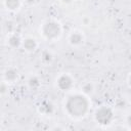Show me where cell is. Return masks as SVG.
Returning a JSON list of instances; mask_svg holds the SVG:
<instances>
[{"instance_id": "cell-3", "label": "cell", "mask_w": 131, "mask_h": 131, "mask_svg": "<svg viewBox=\"0 0 131 131\" xmlns=\"http://www.w3.org/2000/svg\"><path fill=\"white\" fill-rule=\"evenodd\" d=\"M129 81H130V85H131V77H130V80Z\"/></svg>"}, {"instance_id": "cell-1", "label": "cell", "mask_w": 131, "mask_h": 131, "mask_svg": "<svg viewBox=\"0 0 131 131\" xmlns=\"http://www.w3.org/2000/svg\"><path fill=\"white\" fill-rule=\"evenodd\" d=\"M59 34V28L55 23H47L44 26V35L48 38L55 37Z\"/></svg>"}, {"instance_id": "cell-2", "label": "cell", "mask_w": 131, "mask_h": 131, "mask_svg": "<svg viewBox=\"0 0 131 131\" xmlns=\"http://www.w3.org/2000/svg\"><path fill=\"white\" fill-rule=\"evenodd\" d=\"M71 41H72V43H74V44L80 43V42L82 41V37H81V35H79L78 33H75V34H73V35H72Z\"/></svg>"}]
</instances>
